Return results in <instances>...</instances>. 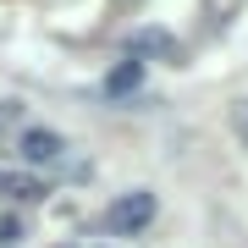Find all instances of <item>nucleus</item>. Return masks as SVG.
Returning a JSON list of instances; mask_svg holds the SVG:
<instances>
[{
	"mask_svg": "<svg viewBox=\"0 0 248 248\" xmlns=\"http://www.w3.org/2000/svg\"><path fill=\"white\" fill-rule=\"evenodd\" d=\"M22 237H28V226H22V215H11V210H6V215H0V248H17Z\"/></svg>",
	"mask_w": 248,
	"mask_h": 248,
	"instance_id": "nucleus-6",
	"label": "nucleus"
},
{
	"mask_svg": "<svg viewBox=\"0 0 248 248\" xmlns=\"http://www.w3.org/2000/svg\"><path fill=\"white\" fill-rule=\"evenodd\" d=\"M237 127H243V133H248V110H243V116H237Z\"/></svg>",
	"mask_w": 248,
	"mask_h": 248,
	"instance_id": "nucleus-8",
	"label": "nucleus"
},
{
	"mask_svg": "<svg viewBox=\"0 0 248 248\" xmlns=\"http://www.w3.org/2000/svg\"><path fill=\"white\" fill-rule=\"evenodd\" d=\"M133 45H138V50H171V39H166V33H155V28H143Z\"/></svg>",
	"mask_w": 248,
	"mask_h": 248,
	"instance_id": "nucleus-7",
	"label": "nucleus"
},
{
	"mask_svg": "<svg viewBox=\"0 0 248 248\" xmlns=\"http://www.w3.org/2000/svg\"><path fill=\"white\" fill-rule=\"evenodd\" d=\"M0 193H6V199H39L45 187L28 182V177H11V171H0Z\"/></svg>",
	"mask_w": 248,
	"mask_h": 248,
	"instance_id": "nucleus-5",
	"label": "nucleus"
},
{
	"mask_svg": "<svg viewBox=\"0 0 248 248\" xmlns=\"http://www.w3.org/2000/svg\"><path fill=\"white\" fill-rule=\"evenodd\" d=\"M155 210H160V199L149 193V187H133V193H116V199L105 204V232H116V237H133V232L155 226Z\"/></svg>",
	"mask_w": 248,
	"mask_h": 248,
	"instance_id": "nucleus-1",
	"label": "nucleus"
},
{
	"mask_svg": "<svg viewBox=\"0 0 248 248\" xmlns=\"http://www.w3.org/2000/svg\"><path fill=\"white\" fill-rule=\"evenodd\" d=\"M138 78H143V66H138V61H122V66L105 78V94H133V89H138Z\"/></svg>",
	"mask_w": 248,
	"mask_h": 248,
	"instance_id": "nucleus-4",
	"label": "nucleus"
},
{
	"mask_svg": "<svg viewBox=\"0 0 248 248\" xmlns=\"http://www.w3.org/2000/svg\"><path fill=\"white\" fill-rule=\"evenodd\" d=\"M22 127H28V110L17 99H0V155H11V143H17Z\"/></svg>",
	"mask_w": 248,
	"mask_h": 248,
	"instance_id": "nucleus-3",
	"label": "nucleus"
},
{
	"mask_svg": "<svg viewBox=\"0 0 248 248\" xmlns=\"http://www.w3.org/2000/svg\"><path fill=\"white\" fill-rule=\"evenodd\" d=\"M72 143L55 133V127H39V122H28L17 143H11V160H22V166H33V171H45V166H61Z\"/></svg>",
	"mask_w": 248,
	"mask_h": 248,
	"instance_id": "nucleus-2",
	"label": "nucleus"
}]
</instances>
